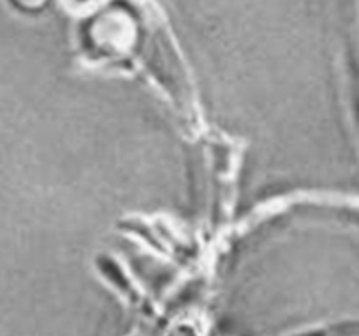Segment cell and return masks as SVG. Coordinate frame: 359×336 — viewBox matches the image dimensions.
Here are the masks:
<instances>
[{"instance_id":"cell-1","label":"cell","mask_w":359,"mask_h":336,"mask_svg":"<svg viewBox=\"0 0 359 336\" xmlns=\"http://www.w3.org/2000/svg\"><path fill=\"white\" fill-rule=\"evenodd\" d=\"M64 2L74 9H88V8H94V6L101 4L102 0H64Z\"/></svg>"},{"instance_id":"cell-2","label":"cell","mask_w":359,"mask_h":336,"mask_svg":"<svg viewBox=\"0 0 359 336\" xmlns=\"http://www.w3.org/2000/svg\"><path fill=\"white\" fill-rule=\"evenodd\" d=\"M11 2H15L22 9H36L43 4L44 0H11Z\"/></svg>"}]
</instances>
